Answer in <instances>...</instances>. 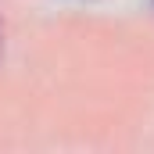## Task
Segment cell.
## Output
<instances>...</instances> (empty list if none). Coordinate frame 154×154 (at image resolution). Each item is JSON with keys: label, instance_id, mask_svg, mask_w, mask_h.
<instances>
[]
</instances>
